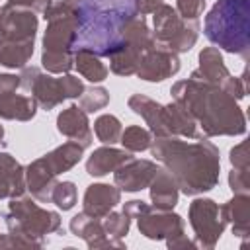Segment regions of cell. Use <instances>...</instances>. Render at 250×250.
<instances>
[{"label":"cell","instance_id":"1","mask_svg":"<svg viewBox=\"0 0 250 250\" xmlns=\"http://www.w3.org/2000/svg\"><path fill=\"white\" fill-rule=\"evenodd\" d=\"M150 154L176 178L184 195L195 197L219 184L221 154L207 137H199L193 143L180 137H154Z\"/></svg>","mask_w":250,"mask_h":250},{"label":"cell","instance_id":"2","mask_svg":"<svg viewBox=\"0 0 250 250\" xmlns=\"http://www.w3.org/2000/svg\"><path fill=\"white\" fill-rule=\"evenodd\" d=\"M76 18L74 51L113 55L125 41L127 25L139 16L137 0H64Z\"/></svg>","mask_w":250,"mask_h":250},{"label":"cell","instance_id":"3","mask_svg":"<svg viewBox=\"0 0 250 250\" xmlns=\"http://www.w3.org/2000/svg\"><path fill=\"white\" fill-rule=\"evenodd\" d=\"M170 94L201 127L205 137H238L246 133V115L223 88L199 78L178 80L172 84Z\"/></svg>","mask_w":250,"mask_h":250},{"label":"cell","instance_id":"4","mask_svg":"<svg viewBox=\"0 0 250 250\" xmlns=\"http://www.w3.org/2000/svg\"><path fill=\"white\" fill-rule=\"evenodd\" d=\"M203 33L225 53L250 57V0H217L205 16Z\"/></svg>","mask_w":250,"mask_h":250},{"label":"cell","instance_id":"5","mask_svg":"<svg viewBox=\"0 0 250 250\" xmlns=\"http://www.w3.org/2000/svg\"><path fill=\"white\" fill-rule=\"evenodd\" d=\"M4 223L10 236V248H41L49 242L45 238L47 234L61 230V215L43 209L35 203V197L25 193L10 199Z\"/></svg>","mask_w":250,"mask_h":250},{"label":"cell","instance_id":"6","mask_svg":"<svg viewBox=\"0 0 250 250\" xmlns=\"http://www.w3.org/2000/svg\"><path fill=\"white\" fill-rule=\"evenodd\" d=\"M43 18L47 29L43 33V53L41 64L51 74H66L74 66V35H76V18L72 8L62 0L51 4Z\"/></svg>","mask_w":250,"mask_h":250},{"label":"cell","instance_id":"7","mask_svg":"<svg viewBox=\"0 0 250 250\" xmlns=\"http://www.w3.org/2000/svg\"><path fill=\"white\" fill-rule=\"evenodd\" d=\"M20 86L31 92L37 105L45 111L55 109L64 100H76L84 92V84L78 76L61 74L55 78L51 72H43L37 66H23L20 72Z\"/></svg>","mask_w":250,"mask_h":250},{"label":"cell","instance_id":"8","mask_svg":"<svg viewBox=\"0 0 250 250\" xmlns=\"http://www.w3.org/2000/svg\"><path fill=\"white\" fill-rule=\"evenodd\" d=\"M156 45L174 53H188L199 37V20H184L170 4H160L152 12Z\"/></svg>","mask_w":250,"mask_h":250},{"label":"cell","instance_id":"9","mask_svg":"<svg viewBox=\"0 0 250 250\" xmlns=\"http://www.w3.org/2000/svg\"><path fill=\"white\" fill-rule=\"evenodd\" d=\"M135 219L139 232L148 240H166L168 248H197L186 234V221L172 209L146 205Z\"/></svg>","mask_w":250,"mask_h":250},{"label":"cell","instance_id":"10","mask_svg":"<svg viewBox=\"0 0 250 250\" xmlns=\"http://www.w3.org/2000/svg\"><path fill=\"white\" fill-rule=\"evenodd\" d=\"M156 45L152 31L148 29V23L145 16H137L125 29V41L123 45L109 55V70L117 76H133L139 68V62L143 55Z\"/></svg>","mask_w":250,"mask_h":250},{"label":"cell","instance_id":"11","mask_svg":"<svg viewBox=\"0 0 250 250\" xmlns=\"http://www.w3.org/2000/svg\"><path fill=\"white\" fill-rule=\"evenodd\" d=\"M188 219L193 229L195 246L203 250H213L227 229V221L223 217L221 205L211 197H195L189 203Z\"/></svg>","mask_w":250,"mask_h":250},{"label":"cell","instance_id":"12","mask_svg":"<svg viewBox=\"0 0 250 250\" xmlns=\"http://www.w3.org/2000/svg\"><path fill=\"white\" fill-rule=\"evenodd\" d=\"M197 61H199V66L191 72V78H199V80H205L209 84H215V86L223 88L225 92H229L236 100L246 98V94H248L246 70L240 78L232 76L230 70L227 68L225 61H223L221 51L217 47H203L199 51Z\"/></svg>","mask_w":250,"mask_h":250},{"label":"cell","instance_id":"13","mask_svg":"<svg viewBox=\"0 0 250 250\" xmlns=\"http://www.w3.org/2000/svg\"><path fill=\"white\" fill-rule=\"evenodd\" d=\"M37 14L21 8L4 4L0 8V41H29L37 35Z\"/></svg>","mask_w":250,"mask_h":250},{"label":"cell","instance_id":"14","mask_svg":"<svg viewBox=\"0 0 250 250\" xmlns=\"http://www.w3.org/2000/svg\"><path fill=\"white\" fill-rule=\"evenodd\" d=\"M180 68H182V64L178 59V53H174L166 47L154 45L152 49H148L143 55L135 74L145 82H162V80L178 74Z\"/></svg>","mask_w":250,"mask_h":250},{"label":"cell","instance_id":"15","mask_svg":"<svg viewBox=\"0 0 250 250\" xmlns=\"http://www.w3.org/2000/svg\"><path fill=\"white\" fill-rule=\"evenodd\" d=\"M127 105L133 113H137L145 119L152 137H172L168 105L158 104L156 100H152L145 94H133L127 100Z\"/></svg>","mask_w":250,"mask_h":250},{"label":"cell","instance_id":"16","mask_svg":"<svg viewBox=\"0 0 250 250\" xmlns=\"http://www.w3.org/2000/svg\"><path fill=\"white\" fill-rule=\"evenodd\" d=\"M158 170V164L146 158H131L125 164H121L113 172V182L121 191H141L148 188L154 174Z\"/></svg>","mask_w":250,"mask_h":250},{"label":"cell","instance_id":"17","mask_svg":"<svg viewBox=\"0 0 250 250\" xmlns=\"http://www.w3.org/2000/svg\"><path fill=\"white\" fill-rule=\"evenodd\" d=\"M68 229L74 236L82 238L88 248H125V242L119 240V238H109L105 234V229L102 225V219H96V217H90L88 213L80 211L76 213L70 223H68Z\"/></svg>","mask_w":250,"mask_h":250},{"label":"cell","instance_id":"18","mask_svg":"<svg viewBox=\"0 0 250 250\" xmlns=\"http://www.w3.org/2000/svg\"><path fill=\"white\" fill-rule=\"evenodd\" d=\"M57 131L68 141L80 143L84 148H88L94 141L88 113L78 105H68L57 115Z\"/></svg>","mask_w":250,"mask_h":250},{"label":"cell","instance_id":"19","mask_svg":"<svg viewBox=\"0 0 250 250\" xmlns=\"http://www.w3.org/2000/svg\"><path fill=\"white\" fill-rule=\"evenodd\" d=\"M121 203V189L109 184H90L84 191L82 211L90 217L104 219L109 211H113Z\"/></svg>","mask_w":250,"mask_h":250},{"label":"cell","instance_id":"20","mask_svg":"<svg viewBox=\"0 0 250 250\" xmlns=\"http://www.w3.org/2000/svg\"><path fill=\"white\" fill-rule=\"evenodd\" d=\"M25 191V168L10 152L0 150V199H12Z\"/></svg>","mask_w":250,"mask_h":250},{"label":"cell","instance_id":"21","mask_svg":"<svg viewBox=\"0 0 250 250\" xmlns=\"http://www.w3.org/2000/svg\"><path fill=\"white\" fill-rule=\"evenodd\" d=\"M133 154L125 148H115L113 145H104L100 148H94V152L88 156L86 160V172L94 178L105 176V174H113L121 164H125L127 160H131Z\"/></svg>","mask_w":250,"mask_h":250},{"label":"cell","instance_id":"22","mask_svg":"<svg viewBox=\"0 0 250 250\" xmlns=\"http://www.w3.org/2000/svg\"><path fill=\"white\" fill-rule=\"evenodd\" d=\"M57 174H53L45 162L39 158H35L33 162H29L25 166V184H27V191L31 193V197H35L41 203H51V193L53 188L57 184Z\"/></svg>","mask_w":250,"mask_h":250},{"label":"cell","instance_id":"23","mask_svg":"<svg viewBox=\"0 0 250 250\" xmlns=\"http://www.w3.org/2000/svg\"><path fill=\"white\" fill-rule=\"evenodd\" d=\"M227 225H230L232 234L238 238H248L250 232V195L234 193L225 205H221Z\"/></svg>","mask_w":250,"mask_h":250},{"label":"cell","instance_id":"24","mask_svg":"<svg viewBox=\"0 0 250 250\" xmlns=\"http://www.w3.org/2000/svg\"><path fill=\"white\" fill-rule=\"evenodd\" d=\"M148 191H150L152 207L156 209H174L178 205L180 188H178L176 178L166 168L156 170L152 182L148 184Z\"/></svg>","mask_w":250,"mask_h":250},{"label":"cell","instance_id":"25","mask_svg":"<svg viewBox=\"0 0 250 250\" xmlns=\"http://www.w3.org/2000/svg\"><path fill=\"white\" fill-rule=\"evenodd\" d=\"M37 102L33 96H23L16 92L0 94V119L8 121H31L37 113Z\"/></svg>","mask_w":250,"mask_h":250},{"label":"cell","instance_id":"26","mask_svg":"<svg viewBox=\"0 0 250 250\" xmlns=\"http://www.w3.org/2000/svg\"><path fill=\"white\" fill-rule=\"evenodd\" d=\"M84 156V146L76 141H66L62 145H59L57 148L49 150L47 154L41 156V160L45 162V166L53 172V174H62L68 172L70 168H74Z\"/></svg>","mask_w":250,"mask_h":250},{"label":"cell","instance_id":"27","mask_svg":"<svg viewBox=\"0 0 250 250\" xmlns=\"http://www.w3.org/2000/svg\"><path fill=\"white\" fill-rule=\"evenodd\" d=\"M74 66L82 78H86L92 84L104 82L109 74V68L105 62H102V57L88 51V49H76L74 51Z\"/></svg>","mask_w":250,"mask_h":250},{"label":"cell","instance_id":"28","mask_svg":"<svg viewBox=\"0 0 250 250\" xmlns=\"http://www.w3.org/2000/svg\"><path fill=\"white\" fill-rule=\"evenodd\" d=\"M35 39L29 41H0V64L6 68H23L33 57Z\"/></svg>","mask_w":250,"mask_h":250},{"label":"cell","instance_id":"29","mask_svg":"<svg viewBox=\"0 0 250 250\" xmlns=\"http://www.w3.org/2000/svg\"><path fill=\"white\" fill-rule=\"evenodd\" d=\"M168 111H170V129H172V137H188V139H199L205 137L203 133L197 131V123L195 119L188 113V109H184L178 102H170L166 104Z\"/></svg>","mask_w":250,"mask_h":250},{"label":"cell","instance_id":"30","mask_svg":"<svg viewBox=\"0 0 250 250\" xmlns=\"http://www.w3.org/2000/svg\"><path fill=\"white\" fill-rule=\"evenodd\" d=\"M152 133L141 125H129L121 131V137H119V143L123 145L125 150L129 152H143V150H148L150 145H152Z\"/></svg>","mask_w":250,"mask_h":250},{"label":"cell","instance_id":"31","mask_svg":"<svg viewBox=\"0 0 250 250\" xmlns=\"http://www.w3.org/2000/svg\"><path fill=\"white\" fill-rule=\"evenodd\" d=\"M121 121L111 115V113H104L100 115L96 121H94V133H96V139L104 145H115L119 143V137H121Z\"/></svg>","mask_w":250,"mask_h":250},{"label":"cell","instance_id":"32","mask_svg":"<svg viewBox=\"0 0 250 250\" xmlns=\"http://www.w3.org/2000/svg\"><path fill=\"white\" fill-rule=\"evenodd\" d=\"M78 102L86 113H94V111L104 109L109 104V92L104 86H90V88H84Z\"/></svg>","mask_w":250,"mask_h":250},{"label":"cell","instance_id":"33","mask_svg":"<svg viewBox=\"0 0 250 250\" xmlns=\"http://www.w3.org/2000/svg\"><path fill=\"white\" fill-rule=\"evenodd\" d=\"M102 225H104L105 234H107L109 238H119V240H123V238L127 236L129 229H131V217H129L127 213H123V211H119V213L109 211V213L102 219Z\"/></svg>","mask_w":250,"mask_h":250},{"label":"cell","instance_id":"34","mask_svg":"<svg viewBox=\"0 0 250 250\" xmlns=\"http://www.w3.org/2000/svg\"><path fill=\"white\" fill-rule=\"evenodd\" d=\"M76 197H78L76 184L70 182V180H64V182H57L55 184L53 193H51V203H55L62 211H70L74 207V203H76Z\"/></svg>","mask_w":250,"mask_h":250},{"label":"cell","instance_id":"35","mask_svg":"<svg viewBox=\"0 0 250 250\" xmlns=\"http://www.w3.org/2000/svg\"><path fill=\"white\" fill-rule=\"evenodd\" d=\"M205 10V0H176V12L184 20H199Z\"/></svg>","mask_w":250,"mask_h":250},{"label":"cell","instance_id":"36","mask_svg":"<svg viewBox=\"0 0 250 250\" xmlns=\"http://www.w3.org/2000/svg\"><path fill=\"white\" fill-rule=\"evenodd\" d=\"M229 160L232 168L238 170H250V154H248V141H242L234 145L229 152Z\"/></svg>","mask_w":250,"mask_h":250},{"label":"cell","instance_id":"37","mask_svg":"<svg viewBox=\"0 0 250 250\" xmlns=\"http://www.w3.org/2000/svg\"><path fill=\"white\" fill-rule=\"evenodd\" d=\"M229 188L232 193H248L250 191V170L232 168L229 172Z\"/></svg>","mask_w":250,"mask_h":250},{"label":"cell","instance_id":"38","mask_svg":"<svg viewBox=\"0 0 250 250\" xmlns=\"http://www.w3.org/2000/svg\"><path fill=\"white\" fill-rule=\"evenodd\" d=\"M8 4L27 8V10L35 12V14H43V12L53 4V0H8Z\"/></svg>","mask_w":250,"mask_h":250},{"label":"cell","instance_id":"39","mask_svg":"<svg viewBox=\"0 0 250 250\" xmlns=\"http://www.w3.org/2000/svg\"><path fill=\"white\" fill-rule=\"evenodd\" d=\"M18 88H20V74H10V72L0 74V94L16 92Z\"/></svg>","mask_w":250,"mask_h":250},{"label":"cell","instance_id":"40","mask_svg":"<svg viewBox=\"0 0 250 250\" xmlns=\"http://www.w3.org/2000/svg\"><path fill=\"white\" fill-rule=\"evenodd\" d=\"M146 205H148V203H145L143 199H131V201H125V203H123V213H127L131 219H135Z\"/></svg>","mask_w":250,"mask_h":250},{"label":"cell","instance_id":"41","mask_svg":"<svg viewBox=\"0 0 250 250\" xmlns=\"http://www.w3.org/2000/svg\"><path fill=\"white\" fill-rule=\"evenodd\" d=\"M160 4H164V0H137V10L141 16H148L152 14Z\"/></svg>","mask_w":250,"mask_h":250},{"label":"cell","instance_id":"42","mask_svg":"<svg viewBox=\"0 0 250 250\" xmlns=\"http://www.w3.org/2000/svg\"><path fill=\"white\" fill-rule=\"evenodd\" d=\"M2 139H4V127L0 125V141H2Z\"/></svg>","mask_w":250,"mask_h":250}]
</instances>
